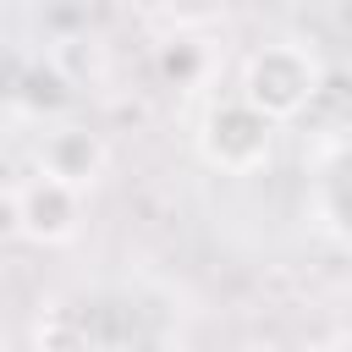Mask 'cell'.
I'll return each instance as SVG.
<instances>
[{"mask_svg":"<svg viewBox=\"0 0 352 352\" xmlns=\"http://www.w3.org/2000/svg\"><path fill=\"white\" fill-rule=\"evenodd\" d=\"M324 88V60L308 44H264L248 55L242 66V99L253 110H264L270 121H292L302 116Z\"/></svg>","mask_w":352,"mask_h":352,"instance_id":"6da1fadb","label":"cell"},{"mask_svg":"<svg viewBox=\"0 0 352 352\" xmlns=\"http://www.w3.org/2000/svg\"><path fill=\"white\" fill-rule=\"evenodd\" d=\"M198 154L214 170H226V176H253L275 154V121L264 110H253L242 94L236 99H220L198 121Z\"/></svg>","mask_w":352,"mask_h":352,"instance_id":"7a4b0ae2","label":"cell"},{"mask_svg":"<svg viewBox=\"0 0 352 352\" xmlns=\"http://www.w3.org/2000/svg\"><path fill=\"white\" fill-rule=\"evenodd\" d=\"M82 226V187L60 182V176H33L16 192V231L33 242H66Z\"/></svg>","mask_w":352,"mask_h":352,"instance_id":"3957f363","label":"cell"},{"mask_svg":"<svg viewBox=\"0 0 352 352\" xmlns=\"http://www.w3.org/2000/svg\"><path fill=\"white\" fill-rule=\"evenodd\" d=\"M38 170H44V176H60V182H72V187H94L99 170H104V143H99V132H88V126H55V132H44V143H38Z\"/></svg>","mask_w":352,"mask_h":352,"instance_id":"277c9868","label":"cell"},{"mask_svg":"<svg viewBox=\"0 0 352 352\" xmlns=\"http://www.w3.org/2000/svg\"><path fill=\"white\" fill-rule=\"evenodd\" d=\"M324 209H330V220L352 236V148L330 165V176H324Z\"/></svg>","mask_w":352,"mask_h":352,"instance_id":"5b68a950","label":"cell"},{"mask_svg":"<svg viewBox=\"0 0 352 352\" xmlns=\"http://www.w3.org/2000/svg\"><path fill=\"white\" fill-rule=\"evenodd\" d=\"M198 72H204V50H198V44L170 38V44L160 50V77H165V82L187 88V82H198Z\"/></svg>","mask_w":352,"mask_h":352,"instance_id":"8992f818","label":"cell"},{"mask_svg":"<svg viewBox=\"0 0 352 352\" xmlns=\"http://www.w3.org/2000/svg\"><path fill=\"white\" fill-rule=\"evenodd\" d=\"M160 11L176 22V28H204L226 11V0H160Z\"/></svg>","mask_w":352,"mask_h":352,"instance_id":"52a82bcc","label":"cell"},{"mask_svg":"<svg viewBox=\"0 0 352 352\" xmlns=\"http://www.w3.org/2000/svg\"><path fill=\"white\" fill-rule=\"evenodd\" d=\"M16 236V192H0V242Z\"/></svg>","mask_w":352,"mask_h":352,"instance_id":"ba28073f","label":"cell"},{"mask_svg":"<svg viewBox=\"0 0 352 352\" xmlns=\"http://www.w3.org/2000/svg\"><path fill=\"white\" fill-rule=\"evenodd\" d=\"M336 16H341V28L352 33V0H341V6H336Z\"/></svg>","mask_w":352,"mask_h":352,"instance_id":"9c48e42d","label":"cell"}]
</instances>
